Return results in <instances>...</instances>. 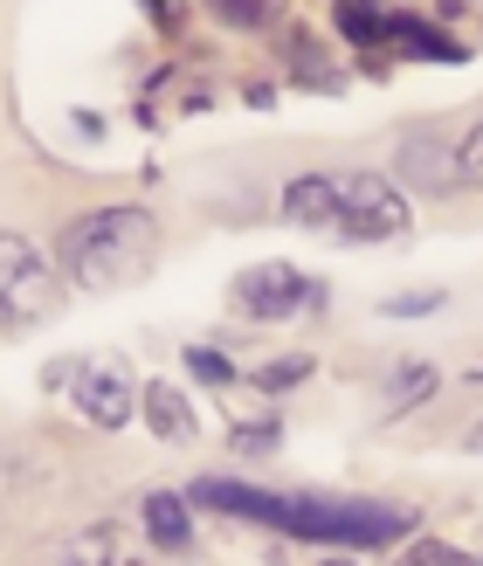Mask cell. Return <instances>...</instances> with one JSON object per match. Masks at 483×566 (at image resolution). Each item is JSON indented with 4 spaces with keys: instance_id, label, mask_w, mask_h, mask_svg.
<instances>
[{
    "instance_id": "30bf717a",
    "label": "cell",
    "mask_w": 483,
    "mask_h": 566,
    "mask_svg": "<svg viewBox=\"0 0 483 566\" xmlns=\"http://www.w3.org/2000/svg\"><path fill=\"white\" fill-rule=\"evenodd\" d=\"M187 374L208 380V387H229V380H235V359L214 353V346H187Z\"/></svg>"
},
{
    "instance_id": "ac0fdd59",
    "label": "cell",
    "mask_w": 483,
    "mask_h": 566,
    "mask_svg": "<svg viewBox=\"0 0 483 566\" xmlns=\"http://www.w3.org/2000/svg\"><path fill=\"white\" fill-rule=\"evenodd\" d=\"M325 566H353V559H325Z\"/></svg>"
},
{
    "instance_id": "9c48e42d",
    "label": "cell",
    "mask_w": 483,
    "mask_h": 566,
    "mask_svg": "<svg viewBox=\"0 0 483 566\" xmlns=\"http://www.w3.org/2000/svg\"><path fill=\"white\" fill-rule=\"evenodd\" d=\"M311 353H283V359H270V366H255V387H270V394H283V387H297V380H311Z\"/></svg>"
},
{
    "instance_id": "ba28073f",
    "label": "cell",
    "mask_w": 483,
    "mask_h": 566,
    "mask_svg": "<svg viewBox=\"0 0 483 566\" xmlns=\"http://www.w3.org/2000/svg\"><path fill=\"white\" fill-rule=\"evenodd\" d=\"M146 421H153V436H166V442H187V436H193V408H187L166 380L146 387Z\"/></svg>"
},
{
    "instance_id": "277c9868",
    "label": "cell",
    "mask_w": 483,
    "mask_h": 566,
    "mask_svg": "<svg viewBox=\"0 0 483 566\" xmlns=\"http://www.w3.org/2000/svg\"><path fill=\"white\" fill-rule=\"evenodd\" d=\"M63 270H55V256H42L35 242L21 235H0V311H8L14 325H42L63 311Z\"/></svg>"
},
{
    "instance_id": "9a60e30c",
    "label": "cell",
    "mask_w": 483,
    "mask_h": 566,
    "mask_svg": "<svg viewBox=\"0 0 483 566\" xmlns=\"http://www.w3.org/2000/svg\"><path fill=\"white\" fill-rule=\"evenodd\" d=\"M456 174H470V180H483V132L463 146V159H456Z\"/></svg>"
},
{
    "instance_id": "5b68a950",
    "label": "cell",
    "mask_w": 483,
    "mask_h": 566,
    "mask_svg": "<svg viewBox=\"0 0 483 566\" xmlns=\"http://www.w3.org/2000/svg\"><path fill=\"white\" fill-rule=\"evenodd\" d=\"M325 291L311 283L304 270L291 263H255L235 276V304H242V318H297V311H311Z\"/></svg>"
},
{
    "instance_id": "7c38bea8",
    "label": "cell",
    "mask_w": 483,
    "mask_h": 566,
    "mask_svg": "<svg viewBox=\"0 0 483 566\" xmlns=\"http://www.w3.org/2000/svg\"><path fill=\"white\" fill-rule=\"evenodd\" d=\"M208 14L229 21V28H255V21L276 14V0H208Z\"/></svg>"
},
{
    "instance_id": "6da1fadb",
    "label": "cell",
    "mask_w": 483,
    "mask_h": 566,
    "mask_svg": "<svg viewBox=\"0 0 483 566\" xmlns=\"http://www.w3.org/2000/svg\"><path fill=\"white\" fill-rule=\"evenodd\" d=\"M201 512H229L249 518L283 539H311V546H393L401 532H414V518L401 504H366V497H304V491H255L235 476H214V484L193 491Z\"/></svg>"
},
{
    "instance_id": "5bb4252c",
    "label": "cell",
    "mask_w": 483,
    "mask_h": 566,
    "mask_svg": "<svg viewBox=\"0 0 483 566\" xmlns=\"http://www.w3.org/2000/svg\"><path fill=\"white\" fill-rule=\"evenodd\" d=\"M442 311V291H408V297H387V318H429Z\"/></svg>"
},
{
    "instance_id": "7a4b0ae2",
    "label": "cell",
    "mask_w": 483,
    "mask_h": 566,
    "mask_svg": "<svg viewBox=\"0 0 483 566\" xmlns=\"http://www.w3.org/2000/svg\"><path fill=\"white\" fill-rule=\"evenodd\" d=\"M153 256H159V221L153 208H132V201L76 214L55 242V270H63L70 291H125L153 270Z\"/></svg>"
},
{
    "instance_id": "2e32d148",
    "label": "cell",
    "mask_w": 483,
    "mask_h": 566,
    "mask_svg": "<svg viewBox=\"0 0 483 566\" xmlns=\"http://www.w3.org/2000/svg\"><path fill=\"white\" fill-rule=\"evenodd\" d=\"M146 8L159 14V28H174V14H180V0H146Z\"/></svg>"
},
{
    "instance_id": "8992f818",
    "label": "cell",
    "mask_w": 483,
    "mask_h": 566,
    "mask_svg": "<svg viewBox=\"0 0 483 566\" xmlns=\"http://www.w3.org/2000/svg\"><path fill=\"white\" fill-rule=\"evenodd\" d=\"M70 401L97 421V429H125L132 421V387L111 374V366H83V374L70 380Z\"/></svg>"
},
{
    "instance_id": "3957f363",
    "label": "cell",
    "mask_w": 483,
    "mask_h": 566,
    "mask_svg": "<svg viewBox=\"0 0 483 566\" xmlns=\"http://www.w3.org/2000/svg\"><path fill=\"white\" fill-rule=\"evenodd\" d=\"M414 208L387 174H332V235L346 242H393L408 235Z\"/></svg>"
},
{
    "instance_id": "4fadbf2b",
    "label": "cell",
    "mask_w": 483,
    "mask_h": 566,
    "mask_svg": "<svg viewBox=\"0 0 483 566\" xmlns=\"http://www.w3.org/2000/svg\"><path fill=\"white\" fill-rule=\"evenodd\" d=\"M429 394H435V374H429V366H421V359H401V374H393V401H429Z\"/></svg>"
},
{
    "instance_id": "8fae6325",
    "label": "cell",
    "mask_w": 483,
    "mask_h": 566,
    "mask_svg": "<svg viewBox=\"0 0 483 566\" xmlns=\"http://www.w3.org/2000/svg\"><path fill=\"white\" fill-rule=\"evenodd\" d=\"M393 566H476L463 546H442V539H414L401 559H393Z\"/></svg>"
},
{
    "instance_id": "e0dca14e",
    "label": "cell",
    "mask_w": 483,
    "mask_h": 566,
    "mask_svg": "<svg viewBox=\"0 0 483 566\" xmlns=\"http://www.w3.org/2000/svg\"><path fill=\"white\" fill-rule=\"evenodd\" d=\"M470 449H476V457H483V421H476V429H470Z\"/></svg>"
},
{
    "instance_id": "d6986e66",
    "label": "cell",
    "mask_w": 483,
    "mask_h": 566,
    "mask_svg": "<svg viewBox=\"0 0 483 566\" xmlns=\"http://www.w3.org/2000/svg\"><path fill=\"white\" fill-rule=\"evenodd\" d=\"M476 380H483V366H476Z\"/></svg>"
},
{
    "instance_id": "52a82bcc",
    "label": "cell",
    "mask_w": 483,
    "mask_h": 566,
    "mask_svg": "<svg viewBox=\"0 0 483 566\" xmlns=\"http://www.w3.org/2000/svg\"><path fill=\"white\" fill-rule=\"evenodd\" d=\"M146 539L166 546V553L193 546V512H187V497H174V491H153V497H146Z\"/></svg>"
}]
</instances>
